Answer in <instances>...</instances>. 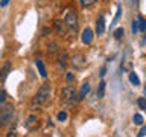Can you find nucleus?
<instances>
[{
    "mask_svg": "<svg viewBox=\"0 0 146 137\" xmlns=\"http://www.w3.org/2000/svg\"><path fill=\"white\" fill-rule=\"evenodd\" d=\"M8 3H9V0H2V2H0V6H2V8H5Z\"/></svg>",
    "mask_w": 146,
    "mask_h": 137,
    "instance_id": "28",
    "label": "nucleus"
},
{
    "mask_svg": "<svg viewBox=\"0 0 146 137\" xmlns=\"http://www.w3.org/2000/svg\"><path fill=\"white\" fill-rule=\"evenodd\" d=\"M129 81H131V84H134V85H140V79L134 72L129 73Z\"/></svg>",
    "mask_w": 146,
    "mask_h": 137,
    "instance_id": "15",
    "label": "nucleus"
},
{
    "mask_svg": "<svg viewBox=\"0 0 146 137\" xmlns=\"http://www.w3.org/2000/svg\"><path fill=\"white\" fill-rule=\"evenodd\" d=\"M120 14H122V8L119 6V9H117V14H116V18H114V23H116V21L119 20V17H120Z\"/></svg>",
    "mask_w": 146,
    "mask_h": 137,
    "instance_id": "26",
    "label": "nucleus"
},
{
    "mask_svg": "<svg viewBox=\"0 0 146 137\" xmlns=\"http://www.w3.org/2000/svg\"><path fill=\"white\" fill-rule=\"evenodd\" d=\"M47 50H49V53H56L58 52V43L50 41V43L47 44Z\"/></svg>",
    "mask_w": 146,
    "mask_h": 137,
    "instance_id": "13",
    "label": "nucleus"
},
{
    "mask_svg": "<svg viewBox=\"0 0 146 137\" xmlns=\"http://www.w3.org/2000/svg\"><path fill=\"white\" fill-rule=\"evenodd\" d=\"M105 72H107V67H102V70H100V78L105 76Z\"/></svg>",
    "mask_w": 146,
    "mask_h": 137,
    "instance_id": "29",
    "label": "nucleus"
},
{
    "mask_svg": "<svg viewBox=\"0 0 146 137\" xmlns=\"http://www.w3.org/2000/svg\"><path fill=\"white\" fill-rule=\"evenodd\" d=\"M79 2H81V5L84 8H88V6H91V5H94L98 0H79Z\"/></svg>",
    "mask_w": 146,
    "mask_h": 137,
    "instance_id": "20",
    "label": "nucleus"
},
{
    "mask_svg": "<svg viewBox=\"0 0 146 137\" xmlns=\"http://www.w3.org/2000/svg\"><path fill=\"white\" fill-rule=\"evenodd\" d=\"M66 79H67L68 84H70V82L75 79V75H73V73H67V75H66Z\"/></svg>",
    "mask_w": 146,
    "mask_h": 137,
    "instance_id": "24",
    "label": "nucleus"
},
{
    "mask_svg": "<svg viewBox=\"0 0 146 137\" xmlns=\"http://www.w3.org/2000/svg\"><path fill=\"white\" fill-rule=\"evenodd\" d=\"M6 137H17V134H15L14 131H11V132H8V136H6Z\"/></svg>",
    "mask_w": 146,
    "mask_h": 137,
    "instance_id": "30",
    "label": "nucleus"
},
{
    "mask_svg": "<svg viewBox=\"0 0 146 137\" xmlns=\"http://www.w3.org/2000/svg\"><path fill=\"white\" fill-rule=\"evenodd\" d=\"M137 31H139V23H137V21H132V32L135 34Z\"/></svg>",
    "mask_w": 146,
    "mask_h": 137,
    "instance_id": "25",
    "label": "nucleus"
},
{
    "mask_svg": "<svg viewBox=\"0 0 146 137\" xmlns=\"http://www.w3.org/2000/svg\"><path fill=\"white\" fill-rule=\"evenodd\" d=\"M14 119V105L5 104L0 108V128H6Z\"/></svg>",
    "mask_w": 146,
    "mask_h": 137,
    "instance_id": "2",
    "label": "nucleus"
},
{
    "mask_svg": "<svg viewBox=\"0 0 146 137\" xmlns=\"http://www.w3.org/2000/svg\"><path fill=\"white\" fill-rule=\"evenodd\" d=\"M137 104H139V107L141 110H146V99L145 98H139L137 99Z\"/></svg>",
    "mask_w": 146,
    "mask_h": 137,
    "instance_id": "21",
    "label": "nucleus"
},
{
    "mask_svg": "<svg viewBox=\"0 0 146 137\" xmlns=\"http://www.w3.org/2000/svg\"><path fill=\"white\" fill-rule=\"evenodd\" d=\"M145 136H146V126H143L139 132V137H145Z\"/></svg>",
    "mask_w": 146,
    "mask_h": 137,
    "instance_id": "27",
    "label": "nucleus"
},
{
    "mask_svg": "<svg viewBox=\"0 0 146 137\" xmlns=\"http://www.w3.org/2000/svg\"><path fill=\"white\" fill-rule=\"evenodd\" d=\"M134 123H135V125H141V123H143V117H141V114H134Z\"/></svg>",
    "mask_w": 146,
    "mask_h": 137,
    "instance_id": "22",
    "label": "nucleus"
},
{
    "mask_svg": "<svg viewBox=\"0 0 146 137\" xmlns=\"http://www.w3.org/2000/svg\"><path fill=\"white\" fill-rule=\"evenodd\" d=\"M25 126H26V130H29V131L36 130V128H38V119H36V116H34V114H32V116L27 117Z\"/></svg>",
    "mask_w": 146,
    "mask_h": 137,
    "instance_id": "7",
    "label": "nucleus"
},
{
    "mask_svg": "<svg viewBox=\"0 0 146 137\" xmlns=\"http://www.w3.org/2000/svg\"><path fill=\"white\" fill-rule=\"evenodd\" d=\"M53 29H55V32L59 35V37H62V35H66V32H67V26H66V23L64 21H61V20H55L53 21Z\"/></svg>",
    "mask_w": 146,
    "mask_h": 137,
    "instance_id": "6",
    "label": "nucleus"
},
{
    "mask_svg": "<svg viewBox=\"0 0 146 137\" xmlns=\"http://www.w3.org/2000/svg\"><path fill=\"white\" fill-rule=\"evenodd\" d=\"M9 72H11V63L6 61V63H5V66H3V68L0 70V84H3V82L6 81Z\"/></svg>",
    "mask_w": 146,
    "mask_h": 137,
    "instance_id": "8",
    "label": "nucleus"
},
{
    "mask_svg": "<svg viewBox=\"0 0 146 137\" xmlns=\"http://www.w3.org/2000/svg\"><path fill=\"white\" fill-rule=\"evenodd\" d=\"M96 32H98V35H102L105 32V18H104V15H99L98 21H96Z\"/></svg>",
    "mask_w": 146,
    "mask_h": 137,
    "instance_id": "10",
    "label": "nucleus"
},
{
    "mask_svg": "<svg viewBox=\"0 0 146 137\" xmlns=\"http://www.w3.org/2000/svg\"><path fill=\"white\" fill-rule=\"evenodd\" d=\"M70 66L75 68V70H82V68L87 66V58H85V55H82V53L73 55V57L70 58Z\"/></svg>",
    "mask_w": 146,
    "mask_h": 137,
    "instance_id": "5",
    "label": "nucleus"
},
{
    "mask_svg": "<svg viewBox=\"0 0 146 137\" xmlns=\"http://www.w3.org/2000/svg\"><path fill=\"white\" fill-rule=\"evenodd\" d=\"M66 119H67V113H66V111H59V113H58V120H59V122H64Z\"/></svg>",
    "mask_w": 146,
    "mask_h": 137,
    "instance_id": "23",
    "label": "nucleus"
},
{
    "mask_svg": "<svg viewBox=\"0 0 146 137\" xmlns=\"http://www.w3.org/2000/svg\"><path fill=\"white\" fill-rule=\"evenodd\" d=\"M6 98H8V96H6V91H5V90H0V108H2L3 105L6 104Z\"/></svg>",
    "mask_w": 146,
    "mask_h": 137,
    "instance_id": "16",
    "label": "nucleus"
},
{
    "mask_svg": "<svg viewBox=\"0 0 146 137\" xmlns=\"http://www.w3.org/2000/svg\"><path fill=\"white\" fill-rule=\"evenodd\" d=\"M47 34H50V31H49V29H44V31H43V35H47Z\"/></svg>",
    "mask_w": 146,
    "mask_h": 137,
    "instance_id": "31",
    "label": "nucleus"
},
{
    "mask_svg": "<svg viewBox=\"0 0 146 137\" xmlns=\"http://www.w3.org/2000/svg\"><path fill=\"white\" fill-rule=\"evenodd\" d=\"M123 34H125V31H123V27H117L116 31H114V38H116L117 41L123 38Z\"/></svg>",
    "mask_w": 146,
    "mask_h": 137,
    "instance_id": "14",
    "label": "nucleus"
},
{
    "mask_svg": "<svg viewBox=\"0 0 146 137\" xmlns=\"http://www.w3.org/2000/svg\"><path fill=\"white\" fill-rule=\"evenodd\" d=\"M35 64H36V68H38V72H40V75L43 76V78H46L47 76V72H46V67H44V63H43V59H36L35 61Z\"/></svg>",
    "mask_w": 146,
    "mask_h": 137,
    "instance_id": "11",
    "label": "nucleus"
},
{
    "mask_svg": "<svg viewBox=\"0 0 146 137\" xmlns=\"http://www.w3.org/2000/svg\"><path fill=\"white\" fill-rule=\"evenodd\" d=\"M66 59H67V55L62 52L59 55V66H61V68H66Z\"/></svg>",
    "mask_w": 146,
    "mask_h": 137,
    "instance_id": "19",
    "label": "nucleus"
},
{
    "mask_svg": "<svg viewBox=\"0 0 146 137\" xmlns=\"http://www.w3.org/2000/svg\"><path fill=\"white\" fill-rule=\"evenodd\" d=\"M93 41V31L90 27H85L84 32H82V43L84 44H90Z\"/></svg>",
    "mask_w": 146,
    "mask_h": 137,
    "instance_id": "9",
    "label": "nucleus"
},
{
    "mask_svg": "<svg viewBox=\"0 0 146 137\" xmlns=\"http://www.w3.org/2000/svg\"><path fill=\"white\" fill-rule=\"evenodd\" d=\"M104 93H105V82L102 81L99 84V90H98V98L100 99V98H104Z\"/></svg>",
    "mask_w": 146,
    "mask_h": 137,
    "instance_id": "18",
    "label": "nucleus"
},
{
    "mask_svg": "<svg viewBox=\"0 0 146 137\" xmlns=\"http://www.w3.org/2000/svg\"><path fill=\"white\" fill-rule=\"evenodd\" d=\"M61 96H62V100L64 102H67V104H73V102H76V90L73 88L72 85H66L62 88L61 91Z\"/></svg>",
    "mask_w": 146,
    "mask_h": 137,
    "instance_id": "4",
    "label": "nucleus"
},
{
    "mask_svg": "<svg viewBox=\"0 0 146 137\" xmlns=\"http://www.w3.org/2000/svg\"><path fill=\"white\" fill-rule=\"evenodd\" d=\"M137 23H139V29L141 31V32H145L146 31V21H145V18L143 17H139V21H137Z\"/></svg>",
    "mask_w": 146,
    "mask_h": 137,
    "instance_id": "17",
    "label": "nucleus"
},
{
    "mask_svg": "<svg viewBox=\"0 0 146 137\" xmlns=\"http://www.w3.org/2000/svg\"><path fill=\"white\" fill-rule=\"evenodd\" d=\"M50 91H52V85H50V82H44L43 85L38 88L36 91V94L34 96V99H32V105H36V107H41L43 104H46L50 98Z\"/></svg>",
    "mask_w": 146,
    "mask_h": 137,
    "instance_id": "1",
    "label": "nucleus"
},
{
    "mask_svg": "<svg viewBox=\"0 0 146 137\" xmlns=\"http://www.w3.org/2000/svg\"><path fill=\"white\" fill-rule=\"evenodd\" d=\"M88 91H90V84H88V82H85V84H82V87H81V91H79V96H78V99H82V98H85Z\"/></svg>",
    "mask_w": 146,
    "mask_h": 137,
    "instance_id": "12",
    "label": "nucleus"
},
{
    "mask_svg": "<svg viewBox=\"0 0 146 137\" xmlns=\"http://www.w3.org/2000/svg\"><path fill=\"white\" fill-rule=\"evenodd\" d=\"M64 23H66V26L73 32V34H75L76 29H78V14H76L75 9H68V11L66 12Z\"/></svg>",
    "mask_w": 146,
    "mask_h": 137,
    "instance_id": "3",
    "label": "nucleus"
}]
</instances>
